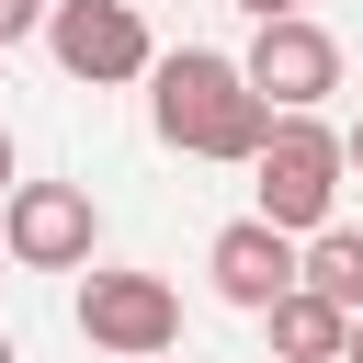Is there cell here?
Returning <instances> with one entry per match:
<instances>
[{
	"label": "cell",
	"mask_w": 363,
	"mask_h": 363,
	"mask_svg": "<svg viewBox=\"0 0 363 363\" xmlns=\"http://www.w3.org/2000/svg\"><path fill=\"white\" fill-rule=\"evenodd\" d=\"M0 250H11L23 272H91L102 216H91L79 182H11V204H0Z\"/></svg>",
	"instance_id": "obj_3"
},
{
	"label": "cell",
	"mask_w": 363,
	"mask_h": 363,
	"mask_svg": "<svg viewBox=\"0 0 363 363\" xmlns=\"http://www.w3.org/2000/svg\"><path fill=\"white\" fill-rule=\"evenodd\" d=\"M340 147H352V170H363V125H352V136H340Z\"/></svg>",
	"instance_id": "obj_13"
},
{
	"label": "cell",
	"mask_w": 363,
	"mask_h": 363,
	"mask_svg": "<svg viewBox=\"0 0 363 363\" xmlns=\"http://www.w3.org/2000/svg\"><path fill=\"white\" fill-rule=\"evenodd\" d=\"M79 340L91 352H125V363H159L182 340V295L159 272H91L79 284Z\"/></svg>",
	"instance_id": "obj_5"
},
{
	"label": "cell",
	"mask_w": 363,
	"mask_h": 363,
	"mask_svg": "<svg viewBox=\"0 0 363 363\" xmlns=\"http://www.w3.org/2000/svg\"><path fill=\"white\" fill-rule=\"evenodd\" d=\"M306 295H329V306L363 318V227H318L306 238Z\"/></svg>",
	"instance_id": "obj_9"
},
{
	"label": "cell",
	"mask_w": 363,
	"mask_h": 363,
	"mask_svg": "<svg viewBox=\"0 0 363 363\" xmlns=\"http://www.w3.org/2000/svg\"><path fill=\"white\" fill-rule=\"evenodd\" d=\"M238 11H250V23H284V11H306V0H238Z\"/></svg>",
	"instance_id": "obj_11"
},
{
	"label": "cell",
	"mask_w": 363,
	"mask_h": 363,
	"mask_svg": "<svg viewBox=\"0 0 363 363\" xmlns=\"http://www.w3.org/2000/svg\"><path fill=\"white\" fill-rule=\"evenodd\" d=\"M0 204H11V136H0Z\"/></svg>",
	"instance_id": "obj_12"
},
{
	"label": "cell",
	"mask_w": 363,
	"mask_h": 363,
	"mask_svg": "<svg viewBox=\"0 0 363 363\" xmlns=\"http://www.w3.org/2000/svg\"><path fill=\"white\" fill-rule=\"evenodd\" d=\"M261 318H272V352H284V363H340V352H352V306H329V295H306V284L272 295Z\"/></svg>",
	"instance_id": "obj_8"
},
{
	"label": "cell",
	"mask_w": 363,
	"mask_h": 363,
	"mask_svg": "<svg viewBox=\"0 0 363 363\" xmlns=\"http://www.w3.org/2000/svg\"><path fill=\"white\" fill-rule=\"evenodd\" d=\"M238 68H250V91H261L272 113H318V102L340 91V45H329V23H306V11H284V23H261Z\"/></svg>",
	"instance_id": "obj_6"
},
{
	"label": "cell",
	"mask_w": 363,
	"mask_h": 363,
	"mask_svg": "<svg viewBox=\"0 0 363 363\" xmlns=\"http://www.w3.org/2000/svg\"><path fill=\"white\" fill-rule=\"evenodd\" d=\"M159 91H147V113H159V147H182V159H261V136H272V102L250 91V68L238 57H216V45H182V57H159L147 68Z\"/></svg>",
	"instance_id": "obj_1"
},
{
	"label": "cell",
	"mask_w": 363,
	"mask_h": 363,
	"mask_svg": "<svg viewBox=\"0 0 363 363\" xmlns=\"http://www.w3.org/2000/svg\"><path fill=\"white\" fill-rule=\"evenodd\" d=\"M340 170H352V147H340L318 113H272V136H261V159H250V182H261L250 216H272L284 238H318L329 204H340Z\"/></svg>",
	"instance_id": "obj_2"
},
{
	"label": "cell",
	"mask_w": 363,
	"mask_h": 363,
	"mask_svg": "<svg viewBox=\"0 0 363 363\" xmlns=\"http://www.w3.org/2000/svg\"><path fill=\"white\" fill-rule=\"evenodd\" d=\"M0 363H23V352H11V329H0Z\"/></svg>",
	"instance_id": "obj_15"
},
{
	"label": "cell",
	"mask_w": 363,
	"mask_h": 363,
	"mask_svg": "<svg viewBox=\"0 0 363 363\" xmlns=\"http://www.w3.org/2000/svg\"><path fill=\"white\" fill-rule=\"evenodd\" d=\"M0 261H11V250H0Z\"/></svg>",
	"instance_id": "obj_16"
},
{
	"label": "cell",
	"mask_w": 363,
	"mask_h": 363,
	"mask_svg": "<svg viewBox=\"0 0 363 363\" xmlns=\"http://www.w3.org/2000/svg\"><path fill=\"white\" fill-rule=\"evenodd\" d=\"M45 11H57V0H0V45H23V34H45Z\"/></svg>",
	"instance_id": "obj_10"
},
{
	"label": "cell",
	"mask_w": 363,
	"mask_h": 363,
	"mask_svg": "<svg viewBox=\"0 0 363 363\" xmlns=\"http://www.w3.org/2000/svg\"><path fill=\"white\" fill-rule=\"evenodd\" d=\"M340 363H363V318H352V352H340Z\"/></svg>",
	"instance_id": "obj_14"
},
{
	"label": "cell",
	"mask_w": 363,
	"mask_h": 363,
	"mask_svg": "<svg viewBox=\"0 0 363 363\" xmlns=\"http://www.w3.org/2000/svg\"><path fill=\"white\" fill-rule=\"evenodd\" d=\"M204 272H216V295H227V306H250V318H261L272 295H295V284H306V250H295L272 216H238V227H216Z\"/></svg>",
	"instance_id": "obj_7"
},
{
	"label": "cell",
	"mask_w": 363,
	"mask_h": 363,
	"mask_svg": "<svg viewBox=\"0 0 363 363\" xmlns=\"http://www.w3.org/2000/svg\"><path fill=\"white\" fill-rule=\"evenodd\" d=\"M272 363H284V352H272Z\"/></svg>",
	"instance_id": "obj_17"
},
{
	"label": "cell",
	"mask_w": 363,
	"mask_h": 363,
	"mask_svg": "<svg viewBox=\"0 0 363 363\" xmlns=\"http://www.w3.org/2000/svg\"><path fill=\"white\" fill-rule=\"evenodd\" d=\"M45 45H57V68H68V79H91V91H113V79H147V68H159V45H147V11H136V0H57V11H45Z\"/></svg>",
	"instance_id": "obj_4"
}]
</instances>
